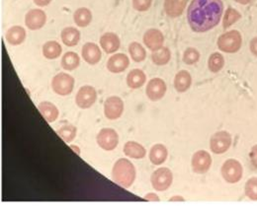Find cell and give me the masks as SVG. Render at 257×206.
Segmentation results:
<instances>
[{
  "mask_svg": "<svg viewBox=\"0 0 257 206\" xmlns=\"http://www.w3.org/2000/svg\"><path fill=\"white\" fill-rule=\"evenodd\" d=\"M74 78L64 72L57 74L52 80V88L54 92L60 96H68L74 87Z\"/></svg>",
  "mask_w": 257,
  "mask_h": 206,
  "instance_id": "8992f818",
  "label": "cell"
},
{
  "mask_svg": "<svg viewBox=\"0 0 257 206\" xmlns=\"http://www.w3.org/2000/svg\"><path fill=\"white\" fill-rule=\"evenodd\" d=\"M245 193L246 196L252 200V201H257V178L254 177L251 178L245 187Z\"/></svg>",
  "mask_w": 257,
  "mask_h": 206,
  "instance_id": "836d02e7",
  "label": "cell"
},
{
  "mask_svg": "<svg viewBox=\"0 0 257 206\" xmlns=\"http://www.w3.org/2000/svg\"><path fill=\"white\" fill-rule=\"evenodd\" d=\"M76 133L77 130L74 126L72 125H66L62 127L60 130H58L57 134L59 135V137L64 140V142L69 143L71 142L75 137H76Z\"/></svg>",
  "mask_w": 257,
  "mask_h": 206,
  "instance_id": "d6a6232c",
  "label": "cell"
},
{
  "mask_svg": "<svg viewBox=\"0 0 257 206\" xmlns=\"http://www.w3.org/2000/svg\"><path fill=\"white\" fill-rule=\"evenodd\" d=\"M33 1L36 5H38L40 7H45L52 2V0H33Z\"/></svg>",
  "mask_w": 257,
  "mask_h": 206,
  "instance_id": "ab89813d",
  "label": "cell"
},
{
  "mask_svg": "<svg viewBox=\"0 0 257 206\" xmlns=\"http://www.w3.org/2000/svg\"><path fill=\"white\" fill-rule=\"evenodd\" d=\"M63 53L62 46L56 41H49L43 46V56L47 60H57Z\"/></svg>",
  "mask_w": 257,
  "mask_h": 206,
  "instance_id": "484cf974",
  "label": "cell"
},
{
  "mask_svg": "<svg viewBox=\"0 0 257 206\" xmlns=\"http://www.w3.org/2000/svg\"><path fill=\"white\" fill-rule=\"evenodd\" d=\"M112 180L122 188L128 189L135 180V168L126 158L119 159L112 169Z\"/></svg>",
  "mask_w": 257,
  "mask_h": 206,
  "instance_id": "7a4b0ae2",
  "label": "cell"
},
{
  "mask_svg": "<svg viewBox=\"0 0 257 206\" xmlns=\"http://www.w3.org/2000/svg\"><path fill=\"white\" fill-rule=\"evenodd\" d=\"M192 84V77L190 73L186 70L179 71L174 78V87L175 90L179 93L186 92Z\"/></svg>",
  "mask_w": 257,
  "mask_h": 206,
  "instance_id": "7402d4cb",
  "label": "cell"
},
{
  "mask_svg": "<svg viewBox=\"0 0 257 206\" xmlns=\"http://www.w3.org/2000/svg\"><path fill=\"white\" fill-rule=\"evenodd\" d=\"M166 89H167L166 84L162 79L153 78L147 83L145 94L150 101L156 102L164 97L166 93Z\"/></svg>",
  "mask_w": 257,
  "mask_h": 206,
  "instance_id": "4fadbf2b",
  "label": "cell"
},
{
  "mask_svg": "<svg viewBox=\"0 0 257 206\" xmlns=\"http://www.w3.org/2000/svg\"><path fill=\"white\" fill-rule=\"evenodd\" d=\"M191 165L194 173L199 175L206 174L211 168L212 157L207 151L199 150L193 155Z\"/></svg>",
  "mask_w": 257,
  "mask_h": 206,
  "instance_id": "8fae6325",
  "label": "cell"
},
{
  "mask_svg": "<svg viewBox=\"0 0 257 206\" xmlns=\"http://www.w3.org/2000/svg\"><path fill=\"white\" fill-rule=\"evenodd\" d=\"M124 113V102L120 97L112 96L106 99L104 103V115L110 121L121 118Z\"/></svg>",
  "mask_w": 257,
  "mask_h": 206,
  "instance_id": "52a82bcc",
  "label": "cell"
},
{
  "mask_svg": "<svg viewBox=\"0 0 257 206\" xmlns=\"http://www.w3.org/2000/svg\"><path fill=\"white\" fill-rule=\"evenodd\" d=\"M223 11L222 0H192L187 12L188 23L196 33L210 31L220 23Z\"/></svg>",
  "mask_w": 257,
  "mask_h": 206,
  "instance_id": "6da1fadb",
  "label": "cell"
},
{
  "mask_svg": "<svg viewBox=\"0 0 257 206\" xmlns=\"http://www.w3.org/2000/svg\"><path fill=\"white\" fill-rule=\"evenodd\" d=\"M152 4V0H132V7L138 12L147 11Z\"/></svg>",
  "mask_w": 257,
  "mask_h": 206,
  "instance_id": "d590c367",
  "label": "cell"
},
{
  "mask_svg": "<svg viewBox=\"0 0 257 206\" xmlns=\"http://www.w3.org/2000/svg\"><path fill=\"white\" fill-rule=\"evenodd\" d=\"M97 144L105 151H113L119 143V136L113 129H102L96 137Z\"/></svg>",
  "mask_w": 257,
  "mask_h": 206,
  "instance_id": "ba28073f",
  "label": "cell"
},
{
  "mask_svg": "<svg viewBox=\"0 0 257 206\" xmlns=\"http://www.w3.org/2000/svg\"><path fill=\"white\" fill-rule=\"evenodd\" d=\"M225 66V59L224 57L219 53H214L210 58L208 62V67L210 71L213 73H217L221 71Z\"/></svg>",
  "mask_w": 257,
  "mask_h": 206,
  "instance_id": "4dcf8cb0",
  "label": "cell"
},
{
  "mask_svg": "<svg viewBox=\"0 0 257 206\" xmlns=\"http://www.w3.org/2000/svg\"><path fill=\"white\" fill-rule=\"evenodd\" d=\"M250 159L253 164V166L257 169V145H255L250 153Z\"/></svg>",
  "mask_w": 257,
  "mask_h": 206,
  "instance_id": "8d00e7d4",
  "label": "cell"
},
{
  "mask_svg": "<svg viewBox=\"0 0 257 206\" xmlns=\"http://www.w3.org/2000/svg\"><path fill=\"white\" fill-rule=\"evenodd\" d=\"M47 22V15L42 9H31L25 16V24L31 31L42 29Z\"/></svg>",
  "mask_w": 257,
  "mask_h": 206,
  "instance_id": "7c38bea8",
  "label": "cell"
},
{
  "mask_svg": "<svg viewBox=\"0 0 257 206\" xmlns=\"http://www.w3.org/2000/svg\"><path fill=\"white\" fill-rule=\"evenodd\" d=\"M167 156H168L167 148L162 144L153 145L149 151V160L155 166H159L163 164L166 161Z\"/></svg>",
  "mask_w": 257,
  "mask_h": 206,
  "instance_id": "44dd1931",
  "label": "cell"
},
{
  "mask_svg": "<svg viewBox=\"0 0 257 206\" xmlns=\"http://www.w3.org/2000/svg\"><path fill=\"white\" fill-rule=\"evenodd\" d=\"M242 18V14L232 8V7H229L228 10L226 11V14H225V17H224V21H223V26L225 29H228L230 28L233 24H235L236 22H238L240 19Z\"/></svg>",
  "mask_w": 257,
  "mask_h": 206,
  "instance_id": "1f68e13d",
  "label": "cell"
},
{
  "mask_svg": "<svg viewBox=\"0 0 257 206\" xmlns=\"http://www.w3.org/2000/svg\"><path fill=\"white\" fill-rule=\"evenodd\" d=\"M152 188L157 192H164L170 188L173 182L172 172L168 168H159L155 170L150 178Z\"/></svg>",
  "mask_w": 257,
  "mask_h": 206,
  "instance_id": "5b68a950",
  "label": "cell"
},
{
  "mask_svg": "<svg viewBox=\"0 0 257 206\" xmlns=\"http://www.w3.org/2000/svg\"><path fill=\"white\" fill-rule=\"evenodd\" d=\"M188 0H164V11L170 18L179 17L185 10Z\"/></svg>",
  "mask_w": 257,
  "mask_h": 206,
  "instance_id": "d6986e66",
  "label": "cell"
},
{
  "mask_svg": "<svg viewBox=\"0 0 257 206\" xmlns=\"http://www.w3.org/2000/svg\"><path fill=\"white\" fill-rule=\"evenodd\" d=\"M128 54L134 63H141L146 58V52L144 48L136 42H132L129 44Z\"/></svg>",
  "mask_w": 257,
  "mask_h": 206,
  "instance_id": "f546056e",
  "label": "cell"
},
{
  "mask_svg": "<svg viewBox=\"0 0 257 206\" xmlns=\"http://www.w3.org/2000/svg\"><path fill=\"white\" fill-rule=\"evenodd\" d=\"M26 30L21 26H13L9 28L5 34V39L11 46H19L23 44L26 40Z\"/></svg>",
  "mask_w": 257,
  "mask_h": 206,
  "instance_id": "ac0fdd59",
  "label": "cell"
},
{
  "mask_svg": "<svg viewBox=\"0 0 257 206\" xmlns=\"http://www.w3.org/2000/svg\"><path fill=\"white\" fill-rule=\"evenodd\" d=\"M171 59V53L169 51L168 48L162 47L154 52H152L151 54V61L154 65L156 66H165L169 63Z\"/></svg>",
  "mask_w": 257,
  "mask_h": 206,
  "instance_id": "83f0119b",
  "label": "cell"
},
{
  "mask_svg": "<svg viewBox=\"0 0 257 206\" xmlns=\"http://www.w3.org/2000/svg\"><path fill=\"white\" fill-rule=\"evenodd\" d=\"M129 66V59L125 54H115L107 62V69L115 74L122 73Z\"/></svg>",
  "mask_w": 257,
  "mask_h": 206,
  "instance_id": "e0dca14e",
  "label": "cell"
},
{
  "mask_svg": "<svg viewBox=\"0 0 257 206\" xmlns=\"http://www.w3.org/2000/svg\"><path fill=\"white\" fill-rule=\"evenodd\" d=\"M124 153L128 158L142 159L145 157L146 150L141 144L135 141H128L124 145Z\"/></svg>",
  "mask_w": 257,
  "mask_h": 206,
  "instance_id": "603a6c76",
  "label": "cell"
},
{
  "mask_svg": "<svg viewBox=\"0 0 257 206\" xmlns=\"http://www.w3.org/2000/svg\"><path fill=\"white\" fill-rule=\"evenodd\" d=\"M73 21L78 27H87L92 21V13L86 7L78 8L73 14Z\"/></svg>",
  "mask_w": 257,
  "mask_h": 206,
  "instance_id": "4316f807",
  "label": "cell"
},
{
  "mask_svg": "<svg viewBox=\"0 0 257 206\" xmlns=\"http://www.w3.org/2000/svg\"><path fill=\"white\" fill-rule=\"evenodd\" d=\"M232 145V137L228 132H219L213 135L210 140V148L215 154H223Z\"/></svg>",
  "mask_w": 257,
  "mask_h": 206,
  "instance_id": "30bf717a",
  "label": "cell"
},
{
  "mask_svg": "<svg viewBox=\"0 0 257 206\" xmlns=\"http://www.w3.org/2000/svg\"><path fill=\"white\" fill-rule=\"evenodd\" d=\"M62 68L67 71H72L77 69L80 65L79 56L74 52H67L62 58Z\"/></svg>",
  "mask_w": 257,
  "mask_h": 206,
  "instance_id": "f1b7e54d",
  "label": "cell"
},
{
  "mask_svg": "<svg viewBox=\"0 0 257 206\" xmlns=\"http://www.w3.org/2000/svg\"><path fill=\"white\" fill-rule=\"evenodd\" d=\"M235 1L238 2V3H240V4H243V5H247V4H249V3L252 2V0H235Z\"/></svg>",
  "mask_w": 257,
  "mask_h": 206,
  "instance_id": "b9f144b4",
  "label": "cell"
},
{
  "mask_svg": "<svg viewBox=\"0 0 257 206\" xmlns=\"http://www.w3.org/2000/svg\"><path fill=\"white\" fill-rule=\"evenodd\" d=\"M97 100V92L94 87L86 85L81 87L75 97V103L80 109H89Z\"/></svg>",
  "mask_w": 257,
  "mask_h": 206,
  "instance_id": "9c48e42d",
  "label": "cell"
},
{
  "mask_svg": "<svg viewBox=\"0 0 257 206\" xmlns=\"http://www.w3.org/2000/svg\"><path fill=\"white\" fill-rule=\"evenodd\" d=\"M81 56L85 63L90 66L97 65L102 59V53L98 45L94 43H86L81 50Z\"/></svg>",
  "mask_w": 257,
  "mask_h": 206,
  "instance_id": "9a60e30c",
  "label": "cell"
},
{
  "mask_svg": "<svg viewBox=\"0 0 257 206\" xmlns=\"http://www.w3.org/2000/svg\"><path fill=\"white\" fill-rule=\"evenodd\" d=\"M61 38L66 47H75L80 41V32L74 27H66L62 31Z\"/></svg>",
  "mask_w": 257,
  "mask_h": 206,
  "instance_id": "d4e9b609",
  "label": "cell"
},
{
  "mask_svg": "<svg viewBox=\"0 0 257 206\" xmlns=\"http://www.w3.org/2000/svg\"><path fill=\"white\" fill-rule=\"evenodd\" d=\"M169 202H184V199L180 196H176V197H173L169 200Z\"/></svg>",
  "mask_w": 257,
  "mask_h": 206,
  "instance_id": "60d3db41",
  "label": "cell"
},
{
  "mask_svg": "<svg viewBox=\"0 0 257 206\" xmlns=\"http://www.w3.org/2000/svg\"><path fill=\"white\" fill-rule=\"evenodd\" d=\"M70 148L73 149L74 152H76L78 155H80V151H79V148L77 146H74V145H70Z\"/></svg>",
  "mask_w": 257,
  "mask_h": 206,
  "instance_id": "7bdbcfd3",
  "label": "cell"
},
{
  "mask_svg": "<svg viewBox=\"0 0 257 206\" xmlns=\"http://www.w3.org/2000/svg\"><path fill=\"white\" fill-rule=\"evenodd\" d=\"M146 81L145 73L140 69H132L127 75V85L130 89H138Z\"/></svg>",
  "mask_w": 257,
  "mask_h": 206,
  "instance_id": "cb8c5ba5",
  "label": "cell"
},
{
  "mask_svg": "<svg viewBox=\"0 0 257 206\" xmlns=\"http://www.w3.org/2000/svg\"><path fill=\"white\" fill-rule=\"evenodd\" d=\"M251 52L253 53V55H255L256 57H257V37L254 38L251 42Z\"/></svg>",
  "mask_w": 257,
  "mask_h": 206,
  "instance_id": "74e56055",
  "label": "cell"
},
{
  "mask_svg": "<svg viewBox=\"0 0 257 206\" xmlns=\"http://www.w3.org/2000/svg\"><path fill=\"white\" fill-rule=\"evenodd\" d=\"M243 44V38L239 31H230L218 39V48L224 53L235 54L240 51Z\"/></svg>",
  "mask_w": 257,
  "mask_h": 206,
  "instance_id": "3957f363",
  "label": "cell"
},
{
  "mask_svg": "<svg viewBox=\"0 0 257 206\" xmlns=\"http://www.w3.org/2000/svg\"><path fill=\"white\" fill-rule=\"evenodd\" d=\"M143 44L148 50L154 52L163 47L164 36L157 29H149L143 35Z\"/></svg>",
  "mask_w": 257,
  "mask_h": 206,
  "instance_id": "5bb4252c",
  "label": "cell"
},
{
  "mask_svg": "<svg viewBox=\"0 0 257 206\" xmlns=\"http://www.w3.org/2000/svg\"><path fill=\"white\" fill-rule=\"evenodd\" d=\"M200 60V53L194 49V48H188L183 55V62L184 64L188 66L195 65Z\"/></svg>",
  "mask_w": 257,
  "mask_h": 206,
  "instance_id": "e575fe53",
  "label": "cell"
},
{
  "mask_svg": "<svg viewBox=\"0 0 257 206\" xmlns=\"http://www.w3.org/2000/svg\"><path fill=\"white\" fill-rule=\"evenodd\" d=\"M38 110L40 111L43 118L49 123L52 124L56 122L59 118L60 112L59 109L51 102H42L38 106Z\"/></svg>",
  "mask_w": 257,
  "mask_h": 206,
  "instance_id": "ffe728a7",
  "label": "cell"
},
{
  "mask_svg": "<svg viewBox=\"0 0 257 206\" xmlns=\"http://www.w3.org/2000/svg\"><path fill=\"white\" fill-rule=\"evenodd\" d=\"M221 173L224 180L227 183L237 184L243 178L244 168H243V165L238 160L229 159L223 164Z\"/></svg>",
  "mask_w": 257,
  "mask_h": 206,
  "instance_id": "277c9868",
  "label": "cell"
},
{
  "mask_svg": "<svg viewBox=\"0 0 257 206\" xmlns=\"http://www.w3.org/2000/svg\"><path fill=\"white\" fill-rule=\"evenodd\" d=\"M144 199L146 201H149V202H159V198L157 195L153 194V193H149L147 195L144 196Z\"/></svg>",
  "mask_w": 257,
  "mask_h": 206,
  "instance_id": "f35d334b",
  "label": "cell"
},
{
  "mask_svg": "<svg viewBox=\"0 0 257 206\" xmlns=\"http://www.w3.org/2000/svg\"><path fill=\"white\" fill-rule=\"evenodd\" d=\"M100 47L108 55L116 53L121 46V40L115 33L108 32L101 36L100 38Z\"/></svg>",
  "mask_w": 257,
  "mask_h": 206,
  "instance_id": "2e32d148",
  "label": "cell"
}]
</instances>
